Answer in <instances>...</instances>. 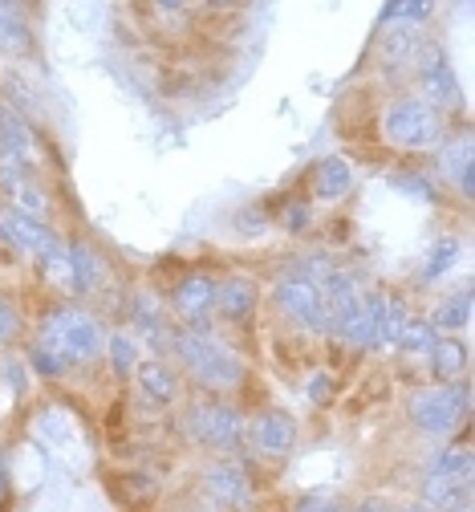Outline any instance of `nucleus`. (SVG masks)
I'll list each match as a JSON object with an SVG mask.
<instances>
[{
	"label": "nucleus",
	"instance_id": "1",
	"mask_svg": "<svg viewBox=\"0 0 475 512\" xmlns=\"http://www.w3.org/2000/svg\"><path fill=\"white\" fill-rule=\"evenodd\" d=\"M49 354H57L65 366L70 362H90L98 358L102 350V326L94 322L90 313H78V309H57L45 317V330H41V342Z\"/></svg>",
	"mask_w": 475,
	"mask_h": 512
},
{
	"label": "nucleus",
	"instance_id": "2",
	"mask_svg": "<svg viewBox=\"0 0 475 512\" xmlns=\"http://www.w3.org/2000/svg\"><path fill=\"white\" fill-rule=\"evenodd\" d=\"M179 358L187 362V370L203 382V387H216V391H228V387H236V382L244 378V366H240V358L224 346V342H216L212 334H199V330H187L179 342Z\"/></svg>",
	"mask_w": 475,
	"mask_h": 512
},
{
	"label": "nucleus",
	"instance_id": "3",
	"mask_svg": "<svg viewBox=\"0 0 475 512\" xmlns=\"http://www.w3.org/2000/svg\"><path fill=\"white\" fill-rule=\"evenodd\" d=\"M382 131L394 147H406V151H423V147H435L443 126H439V114L435 106H427L423 98H402L386 110L382 118Z\"/></svg>",
	"mask_w": 475,
	"mask_h": 512
},
{
	"label": "nucleus",
	"instance_id": "4",
	"mask_svg": "<svg viewBox=\"0 0 475 512\" xmlns=\"http://www.w3.org/2000/svg\"><path fill=\"white\" fill-rule=\"evenodd\" d=\"M467 411V387H435V391H419L411 399V419L427 431V435H447L455 431V423Z\"/></svg>",
	"mask_w": 475,
	"mask_h": 512
},
{
	"label": "nucleus",
	"instance_id": "5",
	"mask_svg": "<svg viewBox=\"0 0 475 512\" xmlns=\"http://www.w3.org/2000/svg\"><path fill=\"white\" fill-rule=\"evenodd\" d=\"M277 305L285 317H293L297 326L305 330H329V317H325V297H321V285L305 281V277H281L277 285Z\"/></svg>",
	"mask_w": 475,
	"mask_h": 512
},
{
	"label": "nucleus",
	"instance_id": "6",
	"mask_svg": "<svg viewBox=\"0 0 475 512\" xmlns=\"http://www.w3.org/2000/svg\"><path fill=\"white\" fill-rule=\"evenodd\" d=\"M187 431H191L199 443L216 447V452H232V447L240 443V435H244V423H240V415H236L232 407H224V403H203V407H195V411L187 415Z\"/></svg>",
	"mask_w": 475,
	"mask_h": 512
},
{
	"label": "nucleus",
	"instance_id": "7",
	"mask_svg": "<svg viewBox=\"0 0 475 512\" xmlns=\"http://www.w3.org/2000/svg\"><path fill=\"white\" fill-rule=\"evenodd\" d=\"M0 236H5L13 248L29 252V256H45V252H53L61 244L37 216H29L21 208H0Z\"/></svg>",
	"mask_w": 475,
	"mask_h": 512
},
{
	"label": "nucleus",
	"instance_id": "8",
	"mask_svg": "<svg viewBox=\"0 0 475 512\" xmlns=\"http://www.w3.org/2000/svg\"><path fill=\"white\" fill-rule=\"evenodd\" d=\"M419 78H423V94L435 102V106H455L459 102V86H455V74L447 66L443 49H427L423 66H419ZM427 102V106H431Z\"/></svg>",
	"mask_w": 475,
	"mask_h": 512
},
{
	"label": "nucleus",
	"instance_id": "9",
	"mask_svg": "<svg viewBox=\"0 0 475 512\" xmlns=\"http://www.w3.org/2000/svg\"><path fill=\"white\" fill-rule=\"evenodd\" d=\"M208 492L224 508H248L252 504V484H248L244 468H236V464H212L208 468Z\"/></svg>",
	"mask_w": 475,
	"mask_h": 512
},
{
	"label": "nucleus",
	"instance_id": "10",
	"mask_svg": "<svg viewBox=\"0 0 475 512\" xmlns=\"http://www.w3.org/2000/svg\"><path fill=\"white\" fill-rule=\"evenodd\" d=\"M252 439H256L260 452L285 456V452H293V443H297V423L285 411H268V415H260L252 423Z\"/></svg>",
	"mask_w": 475,
	"mask_h": 512
},
{
	"label": "nucleus",
	"instance_id": "11",
	"mask_svg": "<svg viewBox=\"0 0 475 512\" xmlns=\"http://www.w3.org/2000/svg\"><path fill=\"white\" fill-rule=\"evenodd\" d=\"M406 322H411V313H406V305H402L398 297L374 293V334H370V346H374V350L398 346V334H402Z\"/></svg>",
	"mask_w": 475,
	"mask_h": 512
},
{
	"label": "nucleus",
	"instance_id": "12",
	"mask_svg": "<svg viewBox=\"0 0 475 512\" xmlns=\"http://www.w3.org/2000/svg\"><path fill=\"white\" fill-rule=\"evenodd\" d=\"M33 131H29V122L13 110V106H0V155H9L13 163L29 167L33 163Z\"/></svg>",
	"mask_w": 475,
	"mask_h": 512
},
{
	"label": "nucleus",
	"instance_id": "13",
	"mask_svg": "<svg viewBox=\"0 0 475 512\" xmlns=\"http://www.w3.org/2000/svg\"><path fill=\"white\" fill-rule=\"evenodd\" d=\"M175 309L187 317V322H203L216 309V281L212 277H187L175 289Z\"/></svg>",
	"mask_w": 475,
	"mask_h": 512
},
{
	"label": "nucleus",
	"instance_id": "14",
	"mask_svg": "<svg viewBox=\"0 0 475 512\" xmlns=\"http://www.w3.org/2000/svg\"><path fill=\"white\" fill-rule=\"evenodd\" d=\"M216 309H220V317H228V322H244V317L256 309V285L240 281V277L216 285Z\"/></svg>",
	"mask_w": 475,
	"mask_h": 512
},
{
	"label": "nucleus",
	"instance_id": "15",
	"mask_svg": "<svg viewBox=\"0 0 475 512\" xmlns=\"http://www.w3.org/2000/svg\"><path fill=\"white\" fill-rule=\"evenodd\" d=\"M313 187H317V196L321 200H342L346 191L354 187V167L346 159H325L313 175Z\"/></svg>",
	"mask_w": 475,
	"mask_h": 512
},
{
	"label": "nucleus",
	"instance_id": "16",
	"mask_svg": "<svg viewBox=\"0 0 475 512\" xmlns=\"http://www.w3.org/2000/svg\"><path fill=\"white\" fill-rule=\"evenodd\" d=\"M70 273H74V289L90 293L102 285V256L90 244H70Z\"/></svg>",
	"mask_w": 475,
	"mask_h": 512
},
{
	"label": "nucleus",
	"instance_id": "17",
	"mask_svg": "<svg viewBox=\"0 0 475 512\" xmlns=\"http://www.w3.org/2000/svg\"><path fill=\"white\" fill-rule=\"evenodd\" d=\"M139 387H143V395L155 399V403H171V399L179 395V382H175V374H171L163 362H143V366H139Z\"/></svg>",
	"mask_w": 475,
	"mask_h": 512
},
{
	"label": "nucleus",
	"instance_id": "18",
	"mask_svg": "<svg viewBox=\"0 0 475 512\" xmlns=\"http://www.w3.org/2000/svg\"><path fill=\"white\" fill-rule=\"evenodd\" d=\"M467 480H455V476H431L427 480V504L435 512H455L463 500H467Z\"/></svg>",
	"mask_w": 475,
	"mask_h": 512
},
{
	"label": "nucleus",
	"instance_id": "19",
	"mask_svg": "<svg viewBox=\"0 0 475 512\" xmlns=\"http://www.w3.org/2000/svg\"><path fill=\"white\" fill-rule=\"evenodd\" d=\"M443 171L459 183L463 196H471V139H455L443 147Z\"/></svg>",
	"mask_w": 475,
	"mask_h": 512
},
{
	"label": "nucleus",
	"instance_id": "20",
	"mask_svg": "<svg viewBox=\"0 0 475 512\" xmlns=\"http://www.w3.org/2000/svg\"><path fill=\"white\" fill-rule=\"evenodd\" d=\"M431 362H435V374H439L443 382H451V378H459V374L467 370V350H463L455 338H439L435 350H431Z\"/></svg>",
	"mask_w": 475,
	"mask_h": 512
},
{
	"label": "nucleus",
	"instance_id": "21",
	"mask_svg": "<svg viewBox=\"0 0 475 512\" xmlns=\"http://www.w3.org/2000/svg\"><path fill=\"white\" fill-rule=\"evenodd\" d=\"M29 45V29L17 5H0V53H21Z\"/></svg>",
	"mask_w": 475,
	"mask_h": 512
},
{
	"label": "nucleus",
	"instance_id": "22",
	"mask_svg": "<svg viewBox=\"0 0 475 512\" xmlns=\"http://www.w3.org/2000/svg\"><path fill=\"white\" fill-rule=\"evenodd\" d=\"M467 317H471V293H459V297L439 305L431 330H459V326H467Z\"/></svg>",
	"mask_w": 475,
	"mask_h": 512
},
{
	"label": "nucleus",
	"instance_id": "23",
	"mask_svg": "<svg viewBox=\"0 0 475 512\" xmlns=\"http://www.w3.org/2000/svg\"><path fill=\"white\" fill-rule=\"evenodd\" d=\"M435 342H439V338H435L431 322H406L402 334H398V346H402L406 354H431Z\"/></svg>",
	"mask_w": 475,
	"mask_h": 512
},
{
	"label": "nucleus",
	"instance_id": "24",
	"mask_svg": "<svg viewBox=\"0 0 475 512\" xmlns=\"http://www.w3.org/2000/svg\"><path fill=\"white\" fill-rule=\"evenodd\" d=\"M455 252H459V244H455L451 236L435 240V248H431V256H427V265H423V281H435V277H443V273L451 269V261H455Z\"/></svg>",
	"mask_w": 475,
	"mask_h": 512
},
{
	"label": "nucleus",
	"instance_id": "25",
	"mask_svg": "<svg viewBox=\"0 0 475 512\" xmlns=\"http://www.w3.org/2000/svg\"><path fill=\"white\" fill-rule=\"evenodd\" d=\"M431 476H455V480H467L471 476V456L467 452H443L435 460V472Z\"/></svg>",
	"mask_w": 475,
	"mask_h": 512
},
{
	"label": "nucleus",
	"instance_id": "26",
	"mask_svg": "<svg viewBox=\"0 0 475 512\" xmlns=\"http://www.w3.org/2000/svg\"><path fill=\"white\" fill-rule=\"evenodd\" d=\"M110 362H114L118 374H130V370H134V338L114 334V338H110Z\"/></svg>",
	"mask_w": 475,
	"mask_h": 512
},
{
	"label": "nucleus",
	"instance_id": "27",
	"mask_svg": "<svg viewBox=\"0 0 475 512\" xmlns=\"http://www.w3.org/2000/svg\"><path fill=\"white\" fill-rule=\"evenodd\" d=\"M402 191H411V196H419V200H435V191H431V183L423 179V175H398L394 179Z\"/></svg>",
	"mask_w": 475,
	"mask_h": 512
},
{
	"label": "nucleus",
	"instance_id": "28",
	"mask_svg": "<svg viewBox=\"0 0 475 512\" xmlns=\"http://www.w3.org/2000/svg\"><path fill=\"white\" fill-rule=\"evenodd\" d=\"M33 366H37L41 374H49V378H53V374H65V362H61L57 354H49L45 346H37V350H33Z\"/></svg>",
	"mask_w": 475,
	"mask_h": 512
},
{
	"label": "nucleus",
	"instance_id": "29",
	"mask_svg": "<svg viewBox=\"0 0 475 512\" xmlns=\"http://www.w3.org/2000/svg\"><path fill=\"white\" fill-rule=\"evenodd\" d=\"M9 338H17V313L9 309L5 297H0V346H5Z\"/></svg>",
	"mask_w": 475,
	"mask_h": 512
},
{
	"label": "nucleus",
	"instance_id": "30",
	"mask_svg": "<svg viewBox=\"0 0 475 512\" xmlns=\"http://www.w3.org/2000/svg\"><path fill=\"white\" fill-rule=\"evenodd\" d=\"M325 395H329V378L321 374V378L309 382V399H325Z\"/></svg>",
	"mask_w": 475,
	"mask_h": 512
},
{
	"label": "nucleus",
	"instance_id": "31",
	"mask_svg": "<svg viewBox=\"0 0 475 512\" xmlns=\"http://www.w3.org/2000/svg\"><path fill=\"white\" fill-rule=\"evenodd\" d=\"M358 512H390V508H386V504H378V500H366Z\"/></svg>",
	"mask_w": 475,
	"mask_h": 512
},
{
	"label": "nucleus",
	"instance_id": "32",
	"mask_svg": "<svg viewBox=\"0 0 475 512\" xmlns=\"http://www.w3.org/2000/svg\"><path fill=\"white\" fill-rule=\"evenodd\" d=\"M5 488H9V480H5V464H0V496H5Z\"/></svg>",
	"mask_w": 475,
	"mask_h": 512
},
{
	"label": "nucleus",
	"instance_id": "33",
	"mask_svg": "<svg viewBox=\"0 0 475 512\" xmlns=\"http://www.w3.org/2000/svg\"><path fill=\"white\" fill-rule=\"evenodd\" d=\"M402 512H431V508H402Z\"/></svg>",
	"mask_w": 475,
	"mask_h": 512
}]
</instances>
